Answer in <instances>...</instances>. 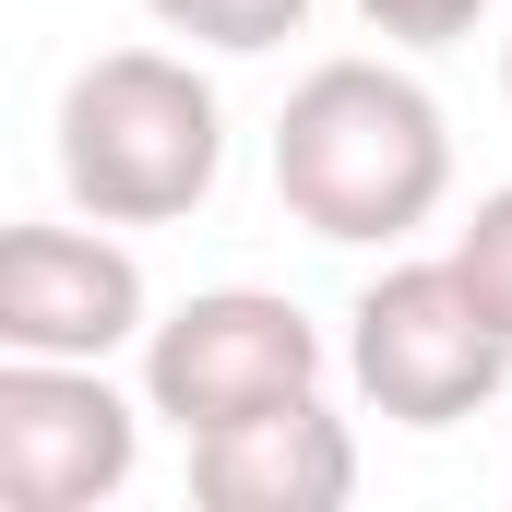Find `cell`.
I'll list each match as a JSON object with an SVG mask.
<instances>
[{
  "label": "cell",
  "mask_w": 512,
  "mask_h": 512,
  "mask_svg": "<svg viewBox=\"0 0 512 512\" xmlns=\"http://www.w3.org/2000/svg\"><path fill=\"white\" fill-rule=\"evenodd\" d=\"M274 203L334 239V251H393L453 203V120L417 72L393 60H322L298 72L274 120Z\"/></svg>",
  "instance_id": "1"
},
{
  "label": "cell",
  "mask_w": 512,
  "mask_h": 512,
  "mask_svg": "<svg viewBox=\"0 0 512 512\" xmlns=\"http://www.w3.org/2000/svg\"><path fill=\"white\" fill-rule=\"evenodd\" d=\"M227 179V108L179 48H108L60 84V191L96 227H179Z\"/></svg>",
  "instance_id": "2"
},
{
  "label": "cell",
  "mask_w": 512,
  "mask_h": 512,
  "mask_svg": "<svg viewBox=\"0 0 512 512\" xmlns=\"http://www.w3.org/2000/svg\"><path fill=\"white\" fill-rule=\"evenodd\" d=\"M346 382L370 393V417L393 429H453L477 405H501L512 382V334L477 310V286L441 262H382L346 310Z\"/></svg>",
  "instance_id": "3"
},
{
  "label": "cell",
  "mask_w": 512,
  "mask_h": 512,
  "mask_svg": "<svg viewBox=\"0 0 512 512\" xmlns=\"http://www.w3.org/2000/svg\"><path fill=\"white\" fill-rule=\"evenodd\" d=\"M286 393H322V322L274 286H203L143 334V405L203 441L227 417H262Z\"/></svg>",
  "instance_id": "4"
},
{
  "label": "cell",
  "mask_w": 512,
  "mask_h": 512,
  "mask_svg": "<svg viewBox=\"0 0 512 512\" xmlns=\"http://www.w3.org/2000/svg\"><path fill=\"white\" fill-rule=\"evenodd\" d=\"M143 417L108 358H0V501L12 512H96L143 465Z\"/></svg>",
  "instance_id": "5"
},
{
  "label": "cell",
  "mask_w": 512,
  "mask_h": 512,
  "mask_svg": "<svg viewBox=\"0 0 512 512\" xmlns=\"http://www.w3.org/2000/svg\"><path fill=\"white\" fill-rule=\"evenodd\" d=\"M155 334L143 262L84 227H12L0 239V358H120Z\"/></svg>",
  "instance_id": "6"
},
{
  "label": "cell",
  "mask_w": 512,
  "mask_h": 512,
  "mask_svg": "<svg viewBox=\"0 0 512 512\" xmlns=\"http://www.w3.org/2000/svg\"><path fill=\"white\" fill-rule=\"evenodd\" d=\"M346 489H358V441L322 393H286V405L191 441V501L203 512H346Z\"/></svg>",
  "instance_id": "7"
},
{
  "label": "cell",
  "mask_w": 512,
  "mask_h": 512,
  "mask_svg": "<svg viewBox=\"0 0 512 512\" xmlns=\"http://www.w3.org/2000/svg\"><path fill=\"white\" fill-rule=\"evenodd\" d=\"M167 36H191V48H227V60H251V48H286L298 24H310V0H143Z\"/></svg>",
  "instance_id": "8"
},
{
  "label": "cell",
  "mask_w": 512,
  "mask_h": 512,
  "mask_svg": "<svg viewBox=\"0 0 512 512\" xmlns=\"http://www.w3.org/2000/svg\"><path fill=\"white\" fill-rule=\"evenodd\" d=\"M453 274L477 286V310L512 334V179L477 203V215H465V227H453Z\"/></svg>",
  "instance_id": "9"
},
{
  "label": "cell",
  "mask_w": 512,
  "mask_h": 512,
  "mask_svg": "<svg viewBox=\"0 0 512 512\" xmlns=\"http://www.w3.org/2000/svg\"><path fill=\"white\" fill-rule=\"evenodd\" d=\"M489 12H501V0H358V24H370L382 48H465Z\"/></svg>",
  "instance_id": "10"
},
{
  "label": "cell",
  "mask_w": 512,
  "mask_h": 512,
  "mask_svg": "<svg viewBox=\"0 0 512 512\" xmlns=\"http://www.w3.org/2000/svg\"><path fill=\"white\" fill-rule=\"evenodd\" d=\"M501 96H512V36H501Z\"/></svg>",
  "instance_id": "11"
}]
</instances>
